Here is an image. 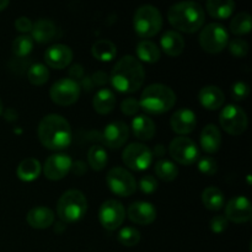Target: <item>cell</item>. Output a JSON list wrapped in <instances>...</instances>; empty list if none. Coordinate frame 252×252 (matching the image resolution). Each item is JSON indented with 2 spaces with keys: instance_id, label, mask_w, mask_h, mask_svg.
I'll list each match as a JSON object with an SVG mask.
<instances>
[{
  "instance_id": "10",
  "label": "cell",
  "mask_w": 252,
  "mask_h": 252,
  "mask_svg": "<svg viewBox=\"0 0 252 252\" xmlns=\"http://www.w3.org/2000/svg\"><path fill=\"white\" fill-rule=\"evenodd\" d=\"M170 157L179 164L189 166L198 161L199 149L198 145L187 137H176L170 142Z\"/></svg>"
},
{
  "instance_id": "48",
  "label": "cell",
  "mask_w": 252,
  "mask_h": 252,
  "mask_svg": "<svg viewBox=\"0 0 252 252\" xmlns=\"http://www.w3.org/2000/svg\"><path fill=\"white\" fill-rule=\"evenodd\" d=\"M152 153H153V157L155 155L157 158H162L165 155V153H166V149H165L164 145L158 144V145H155L154 150H152Z\"/></svg>"
},
{
  "instance_id": "41",
  "label": "cell",
  "mask_w": 252,
  "mask_h": 252,
  "mask_svg": "<svg viewBox=\"0 0 252 252\" xmlns=\"http://www.w3.org/2000/svg\"><path fill=\"white\" fill-rule=\"evenodd\" d=\"M140 110L139 101L134 97H127L121 103V111L126 116H134L137 115L138 111Z\"/></svg>"
},
{
  "instance_id": "19",
  "label": "cell",
  "mask_w": 252,
  "mask_h": 252,
  "mask_svg": "<svg viewBox=\"0 0 252 252\" xmlns=\"http://www.w3.org/2000/svg\"><path fill=\"white\" fill-rule=\"evenodd\" d=\"M170 126L172 130L181 137L185 134H189L194 130L197 126L196 113L189 108H180L170 118Z\"/></svg>"
},
{
  "instance_id": "38",
  "label": "cell",
  "mask_w": 252,
  "mask_h": 252,
  "mask_svg": "<svg viewBox=\"0 0 252 252\" xmlns=\"http://www.w3.org/2000/svg\"><path fill=\"white\" fill-rule=\"evenodd\" d=\"M198 170L204 175H216L218 171V162L212 157H202L198 159Z\"/></svg>"
},
{
  "instance_id": "13",
  "label": "cell",
  "mask_w": 252,
  "mask_h": 252,
  "mask_svg": "<svg viewBox=\"0 0 252 252\" xmlns=\"http://www.w3.org/2000/svg\"><path fill=\"white\" fill-rule=\"evenodd\" d=\"M126 218V209L120 201L108 199L103 202L98 211L101 225L107 230L113 231L120 228Z\"/></svg>"
},
{
  "instance_id": "3",
  "label": "cell",
  "mask_w": 252,
  "mask_h": 252,
  "mask_svg": "<svg viewBox=\"0 0 252 252\" xmlns=\"http://www.w3.org/2000/svg\"><path fill=\"white\" fill-rule=\"evenodd\" d=\"M167 20L175 30L184 33H194L202 29L206 21V15L198 2L182 1L170 7Z\"/></svg>"
},
{
  "instance_id": "12",
  "label": "cell",
  "mask_w": 252,
  "mask_h": 252,
  "mask_svg": "<svg viewBox=\"0 0 252 252\" xmlns=\"http://www.w3.org/2000/svg\"><path fill=\"white\" fill-rule=\"evenodd\" d=\"M122 160L127 167L134 171H144L153 162V153L149 147L142 143L127 145L122 153Z\"/></svg>"
},
{
  "instance_id": "40",
  "label": "cell",
  "mask_w": 252,
  "mask_h": 252,
  "mask_svg": "<svg viewBox=\"0 0 252 252\" xmlns=\"http://www.w3.org/2000/svg\"><path fill=\"white\" fill-rule=\"evenodd\" d=\"M250 94V88L246 83L244 81H236L231 88V96L235 101H243Z\"/></svg>"
},
{
  "instance_id": "35",
  "label": "cell",
  "mask_w": 252,
  "mask_h": 252,
  "mask_svg": "<svg viewBox=\"0 0 252 252\" xmlns=\"http://www.w3.org/2000/svg\"><path fill=\"white\" fill-rule=\"evenodd\" d=\"M27 79L30 83L34 86H42L48 81L49 70L44 64L37 63L29 68L27 71Z\"/></svg>"
},
{
  "instance_id": "2",
  "label": "cell",
  "mask_w": 252,
  "mask_h": 252,
  "mask_svg": "<svg viewBox=\"0 0 252 252\" xmlns=\"http://www.w3.org/2000/svg\"><path fill=\"white\" fill-rule=\"evenodd\" d=\"M37 133L41 144L49 150H64L70 145L73 139V132L69 122L63 116L56 113H51L42 118Z\"/></svg>"
},
{
  "instance_id": "16",
  "label": "cell",
  "mask_w": 252,
  "mask_h": 252,
  "mask_svg": "<svg viewBox=\"0 0 252 252\" xmlns=\"http://www.w3.org/2000/svg\"><path fill=\"white\" fill-rule=\"evenodd\" d=\"M251 203L245 196H236L231 198L225 206V218L235 224L246 223L251 219Z\"/></svg>"
},
{
  "instance_id": "9",
  "label": "cell",
  "mask_w": 252,
  "mask_h": 252,
  "mask_svg": "<svg viewBox=\"0 0 252 252\" xmlns=\"http://www.w3.org/2000/svg\"><path fill=\"white\" fill-rule=\"evenodd\" d=\"M106 182L112 193L120 197H129L137 191L134 176L128 170L116 166L106 175Z\"/></svg>"
},
{
  "instance_id": "33",
  "label": "cell",
  "mask_w": 252,
  "mask_h": 252,
  "mask_svg": "<svg viewBox=\"0 0 252 252\" xmlns=\"http://www.w3.org/2000/svg\"><path fill=\"white\" fill-rule=\"evenodd\" d=\"M88 161L91 169L95 171H101L107 165V152L100 145H94L89 149Z\"/></svg>"
},
{
  "instance_id": "27",
  "label": "cell",
  "mask_w": 252,
  "mask_h": 252,
  "mask_svg": "<svg viewBox=\"0 0 252 252\" xmlns=\"http://www.w3.org/2000/svg\"><path fill=\"white\" fill-rule=\"evenodd\" d=\"M42 166L39 161L33 158H27L22 160L16 169L17 177L24 182H32L41 175Z\"/></svg>"
},
{
  "instance_id": "36",
  "label": "cell",
  "mask_w": 252,
  "mask_h": 252,
  "mask_svg": "<svg viewBox=\"0 0 252 252\" xmlns=\"http://www.w3.org/2000/svg\"><path fill=\"white\" fill-rule=\"evenodd\" d=\"M33 49V39L31 36L22 34V36L16 37L12 42V53L19 58L27 57Z\"/></svg>"
},
{
  "instance_id": "43",
  "label": "cell",
  "mask_w": 252,
  "mask_h": 252,
  "mask_svg": "<svg viewBox=\"0 0 252 252\" xmlns=\"http://www.w3.org/2000/svg\"><path fill=\"white\" fill-rule=\"evenodd\" d=\"M229 221L228 219L225 218V216H216L211 219V223H209V226H211V230L213 233H223L228 229Z\"/></svg>"
},
{
  "instance_id": "18",
  "label": "cell",
  "mask_w": 252,
  "mask_h": 252,
  "mask_svg": "<svg viewBox=\"0 0 252 252\" xmlns=\"http://www.w3.org/2000/svg\"><path fill=\"white\" fill-rule=\"evenodd\" d=\"M128 218L138 225H149L157 219V208L149 202H134L128 208Z\"/></svg>"
},
{
  "instance_id": "7",
  "label": "cell",
  "mask_w": 252,
  "mask_h": 252,
  "mask_svg": "<svg viewBox=\"0 0 252 252\" xmlns=\"http://www.w3.org/2000/svg\"><path fill=\"white\" fill-rule=\"evenodd\" d=\"M229 43V32L218 22H212L203 27L199 33V44L207 53H220Z\"/></svg>"
},
{
  "instance_id": "8",
  "label": "cell",
  "mask_w": 252,
  "mask_h": 252,
  "mask_svg": "<svg viewBox=\"0 0 252 252\" xmlns=\"http://www.w3.org/2000/svg\"><path fill=\"white\" fill-rule=\"evenodd\" d=\"M221 128L230 135H240L248 129L249 120L245 111L238 105H228L219 113Z\"/></svg>"
},
{
  "instance_id": "34",
  "label": "cell",
  "mask_w": 252,
  "mask_h": 252,
  "mask_svg": "<svg viewBox=\"0 0 252 252\" xmlns=\"http://www.w3.org/2000/svg\"><path fill=\"white\" fill-rule=\"evenodd\" d=\"M230 31L236 36L250 33L252 29V19L248 12H239L230 21Z\"/></svg>"
},
{
  "instance_id": "20",
  "label": "cell",
  "mask_w": 252,
  "mask_h": 252,
  "mask_svg": "<svg viewBox=\"0 0 252 252\" xmlns=\"http://www.w3.org/2000/svg\"><path fill=\"white\" fill-rule=\"evenodd\" d=\"M198 101L206 110L214 111L223 106L225 101L223 90L216 85H207L201 89L198 94Z\"/></svg>"
},
{
  "instance_id": "30",
  "label": "cell",
  "mask_w": 252,
  "mask_h": 252,
  "mask_svg": "<svg viewBox=\"0 0 252 252\" xmlns=\"http://www.w3.org/2000/svg\"><path fill=\"white\" fill-rule=\"evenodd\" d=\"M202 203L207 209L213 212L220 211L224 207V193L216 186H209L202 192Z\"/></svg>"
},
{
  "instance_id": "4",
  "label": "cell",
  "mask_w": 252,
  "mask_h": 252,
  "mask_svg": "<svg viewBox=\"0 0 252 252\" xmlns=\"http://www.w3.org/2000/svg\"><path fill=\"white\" fill-rule=\"evenodd\" d=\"M176 103V94L164 84H152L143 90L139 106L150 115H161L171 110Z\"/></svg>"
},
{
  "instance_id": "29",
  "label": "cell",
  "mask_w": 252,
  "mask_h": 252,
  "mask_svg": "<svg viewBox=\"0 0 252 252\" xmlns=\"http://www.w3.org/2000/svg\"><path fill=\"white\" fill-rule=\"evenodd\" d=\"M235 2L231 0H208L206 4V10L214 19H228L231 16Z\"/></svg>"
},
{
  "instance_id": "24",
  "label": "cell",
  "mask_w": 252,
  "mask_h": 252,
  "mask_svg": "<svg viewBox=\"0 0 252 252\" xmlns=\"http://www.w3.org/2000/svg\"><path fill=\"white\" fill-rule=\"evenodd\" d=\"M201 148L208 154H214L221 147V133L216 125H207L201 133Z\"/></svg>"
},
{
  "instance_id": "25",
  "label": "cell",
  "mask_w": 252,
  "mask_h": 252,
  "mask_svg": "<svg viewBox=\"0 0 252 252\" xmlns=\"http://www.w3.org/2000/svg\"><path fill=\"white\" fill-rule=\"evenodd\" d=\"M132 132L135 138L147 142V140L154 138L155 133H157V126L149 116L140 115L132 121Z\"/></svg>"
},
{
  "instance_id": "26",
  "label": "cell",
  "mask_w": 252,
  "mask_h": 252,
  "mask_svg": "<svg viewBox=\"0 0 252 252\" xmlns=\"http://www.w3.org/2000/svg\"><path fill=\"white\" fill-rule=\"evenodd\" d=\"M116 106V96L110 89H100L95 94L93 100V107L100 115H108Z\"/></svg>"
},
{
  "instance_id": "46",
  "label": "cell",
  "mask_w": 252,
  "mask_h": 252,
  "mask_svg": "<svg viewBox=\"0 0 252 252\" xmlns=\"http://www.w3.org/2000/svg\"><path fill=\"white\" fill-rule=\"evenodd\" d=\"M69 78L73 79V80H81L84 78V68L80 64H75L70 68L69 70Z\"/></svg>"
},
{
  "instance_id": "44",
  "label": "cell",
  "mask_w": 252,
  "mask_h": 252,
  "mask_svg": "<svg viewBox=\"0 0 252 252\" xmlns=\"http://www.w3.org/2000/svg\"><path fill=\"white\" fill-rule=\"evenodd\" d=\"M32 27H33V22L26 16L19 17L15 21V29L19 32H21V33H29V32L32 31Z\"/></svg>"
},
{
  "instance_id": "22",
  "label": "cell",
  "mask_w": 252,
  "mask_h": 252,
  "mask_svg": "<svg viewBox=\"0 0 252 252\" xmlns=\"http://www.w3.org/2000/svg\"><path fill=\"white\" fill-rule=\"evenodd\" d=\"M26 220L31 228L47 229L54 223V213L48 207L37 206L30 209Z\"/></svg>"
},
{
  "instance_id": "5",
  "label": "cell",
  "mask_w": 252,
  "mask_h": 252,
  "mask_svg": "<svg viewBox=\"0 0 252 252\" xmlns=\"http://www.w3.org/2000/svg\"><path fill=\"white\" fill-rule=\"evenodd\" d=\"M88 212V201L85 194L79 189L64 192L57 203V214L64 223H75L83 219Z\"/></svg>"
},
{
  "instance_id": "32",
  "label": "cell",
  "mask_w": 252,
  "mask_h": 252,
  "mask_svg": "<svg viewBox=\"0 0 252 252\" xmlns=\"http://www.w3.org/2000/svg\"><path fill=\"white\" fill-rule=\"evenodd\" d=\"M155 174L160 180L165 182H171L179 176V169L176 164L167 159H159L155 164Z\"/></svg>"
},
{
  "instance_id": "31",
  "label": "cell",
  "mask_w": 252,
  "mask_h": 252,
  "mask_svg": "<svg viewBox=\"0 0 252 252\" xmlns=\"http://www.w3.org/2000/svg\"><path fill=\"white\" fill-rule=\"evenodd\" d=\"M91 53L97 61L111 62L117 54V48L115 43L108 39H98L91 47Z\"/></svg>"
},
{
  "instance_id": "42",
  "label": "cell",
  "mask_w": 252,
  "mask_h": 252,
  "mask_svg": "<svg viewBox=\"0 0 252 252\" xmlns=\"http://www.w3.org/2000/svg\"><path fill=\"white\" fill-rule=\"evenodd\" d=\"M159 187V184H158V180L155 177L150 176V175H147V176H143L139 181V189L143 193H154L155 191Z\"/></svg>"
},
{
  "instance_id": "17",
  "label": "cell",
  "mask_w": 252,
  "mask_h": 252,
  "mask_svg": "<svg viewBox=\"0 0 252 252\" xmlns=\"http://www.w3.org/2000/svg\"><path fill=\"white\" fill-rule=\"evenodd\" d=\"M44 61L48 66L53 69H64L73 61V51L69 46L57 43L44 52Z\"/></svg>"
},
{
  "instance_id": "14",
  "label": "cell",
  "mask_w": 252,
  "mask_h": 252,
  "mask_svg": "<svg viewBox=\"0 0 252 252\" xmlns=\"http://www.w3.org/2000/svg\"><path fill=\"white\" fill-rule=\"evenodd\" d=\"M73 160L68 154L57 153L47 158L43 165V174L51 181H59L69 174Z\"/></svg>"
},
{
  "instance_id": "23",
  "label": "cell",
  "mask_w": 252,
  "mask_h": 252,
  "mask_svg": "<svg viewBox=\"0 0 252 252\" xmlns=\"http://www.w3.org/2000/svg\"><path fill=\"white\" fill-rule=\"evenodd\" d=\"M160 46L169 57H179L185 49V39L177 31L169 30L160 38Z\"/></svg>"
},
{
  "instance_id": "51",
  "label": "cell",
  "mask_w": 252,
  "mask_h": 252,
  "mask_svg": "<svg viewBox=\"0 0 252 252\" xmlns=\"http://www.w3.org/2000/svg\"><path fill=\"white\" fill-rule=\"evenodd\" d=\"M2 113V102H1V100H0V115H1Z\"/></svg>"
},
{
  "instance_id": "39",
  "label": "cell",
  "mask_w": 252,
  "mask_h": 252,
  "mask_svg": "<svg viewBox=\"0 0 252 252\" xmlns=\"http://www.w3.org/2000/svg\"><path fill=\"white\" fill-rule=\"evenodd\" d=\"M228 48L229 52L234 57H238V58H243V57H245L249 53L248 42L241 38H234L231 41H229Z\"/></svg>"
},
{
  "instance_id": "11",
  "label": "cell",
  "mask_w": 252,
  "mask_h": 252,
  "mask_svg": "<svg viewBox=\"0 0 252 252\" xmlns=\"http://www.w3.org/2000/svg\"><path fill=\"white\" fill-rule=\"evenodd\" d=\"M81 88L78 81L70 78H62L52 85L49 96L59 106H70L79 100Z\"/></svg>"
},
{
  "instance_id": "15",
  "label": "cell",
  "mask_w": 252,
  "mask_h": 252,
  "mask_svg": "<svg viewBox=\"0 0 252 252\" xmlns=\"http://www.w3.org/2000/svg\"><path fill=\"white\" fill-rule=\"evenodd\" d=\"M129 138V128L122 121L108 123L102 132V142L110 149H120Z\"/></svg>"
},
{
  "instance_id": "37",
  "label": "cell",
  "mask_w": 252,
  "mask_h": 252,
  "mask_svg": "<svg viewBox=\"0 0 252 252\" xmlns=\"http://www.w3.org/2000/svg\"><path fill=\"white\" fill-rule=\"evenodd\" d=\"M117 238L122 245L127 246V248H133L139 244L140 233L138 229L133 228V226H125L120 230Z\"/></svg>"
},
{
  "instance_id": "47",
  "label": "cell",
  "mask_w": 252,
  "mask_h": 252,
  "mask_svg": "<svg viewBox=\"0 0 252 252\" xmlns=\"http://www.w3.org/2000/svg\"><path fill=\"white\" fill-rule=\"evenodd\" d=\"M70 171H73L76 176H83L86 172V165L83 161H75L71 165Z\"/></svg>"
},
{
  "instance_id": "21",
  "label": "cell",
  "mask_w": 252,
  "mask_h": 252,
  "mask_svg": "<svg viewBox=\"0 0 252 252\" xmlns=\"http://www.w3.org/2000/svg\"><path fill=\"white\" fill-rule=\"evenodd\" d=\"M57 25L49 19H39L33 24L31 31V38L37 43H49L57 37Z\"/></svg>"
},
{
  "instance_id": "45",
  "label": "cell",
  "mask_w": 252,
  "mask_h": 252,
  "mask_svg": "<svg viewBox=\"0 0 252 252\" xmlns=\"http://www.w3.org/2000/svg\"><path fill=\"white\" fill-rule=\"evenodd\" d=\"M91 80H93L94 85L102 86L110 81V78H108V75L105 73V71L98 70V71H96L95 74H93V76H91Z\"/></svg>"
},
{
  "instance_id": "49",
  "label": "cell",
  "mask_w": 252,
  "mask_h": 252,
  "mask_svg": "<svg viewBox=\"0 0 252 252\" xmlns=\"http://www.w3.org/2000/svg\"><path fill=\"white\" fill-rule=\"evenodd\" d=\"M80 85V88L83 86L84 89H86V90H91V88L94 86L93 84V80H91V78H88V76H84L83 79H81V84H79Z\"/></svg>"
},
{
  "instance_id": "6",
  "label": "cell",
  "mask_w": 252,
  "mask_h": 252,
  "mask_svg": "<svg viewBox=\"0 0 252 252\" xmlns=\"http://www.w3.org/2000/svg\"><path fill=\"white\" fill-rule=\"evenodd\" d=\"M134 31L140 38H152L162 29V16L159 9L153 5L138 7L133 17Z\"/></svg>"
},
{
  "instance_id": "50",
  "label": "cell",
  "mask_w": 252,
  "mask_h": 252,
  "mask_svg": "<svg viewBox=\"0 0 252 252\" xmlns=\"http://www.w3.org/2000/svg\"><path fill=\"white\" fill-rule=\"evenodd\" d=\"M7 6H9V1L7 0H0V11L5 10Z\"/></svg>"
},
{
  "instance_id": "1",
  "label": "cell",
  "mask_w": 252,
  "mask_h": 252,
  "mask_svg": "<svg viewBox=\"0 0 252 252\" xmlns=\"http://www.w3.org/2000/svg\"><path fill=\"white\" fill-rule=\"evenodd\" d=\"M108 78L118 93L132 94L143 86L145 71L142 63L135 57L125 56L115 64Z\"/></svg>"
},
{
  "instance_id": "28",
  "label": "cell",
  "mask_w": 252,
  "mask_h": 252,
  "mask_svg": "<svg viewBox=\"0 0 252 252\" xmlns=\"http://www.w3.org/2000/svg\"><path fill=\"white\" fill-rule=\"evenodd\" d=\"M137 57L138 61H142L148 64H154L159 62L160 57H161V51L159 47L154 43L153 41H148V39H143L137 44Z\"/></svg>"
}]
</instances>
